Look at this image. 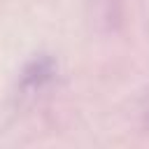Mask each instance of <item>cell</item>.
Instances as JSON below:
<instances>
[{
	"instance_id": "1",
	"label": "cell",
	"mask_w": 149,
	"mask_h": 149,
	"mask_svg": "<svg viewBox=\"0 0 149 149\" xmlns=\"http://www.w3.org/2000/svg\"><path fill=\"white\" fill-rule=\"evenodd\" d=\"M49 74H51L49 63H44V65H42V63H35V65H33V70H28V72H26V81H28V84H40V81H42V79H47Z\"/></svg>"
}]
</instances>
